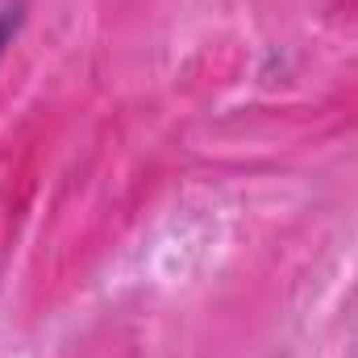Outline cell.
I'll use <instances>...</instances> for the list:
<instances>
[{
    "mask_svg": "<svg viewBox=\"0 0 358 358\" xmlns=\"http://www.w3.org/2000/svg\"><path fill=\"white\" fill-rule=\"evenodd\" d=\"M4 38H8V21L0 17V42H4Z\"/></svg>",
    "mask_w": 358,
    "mask_h": 358,
    "instance_id": "6da1fadb",
    "label": "cell"
}]
</instances>
